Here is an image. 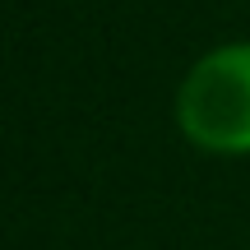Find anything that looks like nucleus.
Listing matches in <instances>:
<instances>
[{"mask_svg": "<svg viewBox=\"0 0 250 250\" xmlns=\"http://www.w3.org/2000/svg\"><path fill=\"white\" fill-rule=\"evenodd\" d=\"M176 125L204 153H250V42L199 56L176 93Z\"/></svg>", "mask_w": 250, "mask_h": 250, "instance_id": "nucleus-1", "label": "nucleus"}]
</instances>
